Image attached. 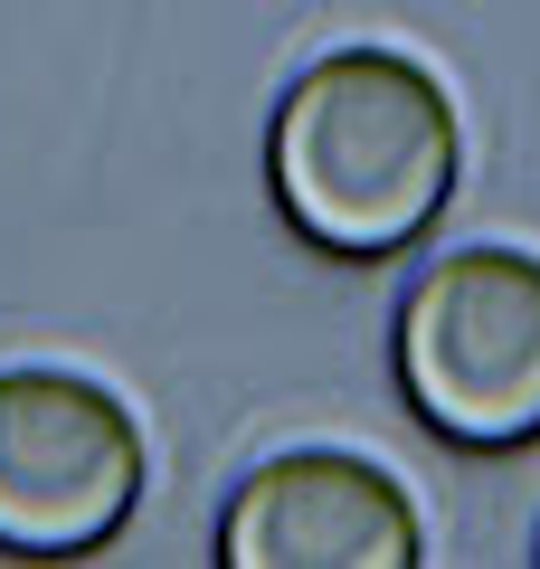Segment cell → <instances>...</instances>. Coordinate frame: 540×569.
I'll use <instances>...</instances> for the list:
<instances>
[{"label": "cell", "instance_id": "cell-1", "mask_svg": "<svg viewBox=\"0 0 540 569\" xmlns=\"http://www.w3.org/2000/svg\"><path fill=\"white\" fill-rule=\"evenodd\" d=\"M266 181L322 257H399L464 181V114L408 48H332L266 123Z\"/></svg>", "mask_w": 540, "mask_h": 569}, {"label": "cell", "instance_id": "cell-2", "mask_svg": "<svg viewBox=\"0 0 540 569\" xmlns=\"http://www.w3.org/2000/svg\"><path fill=\"white\" fill-rule=\"evenodd\" d=\"M399 389L427 437L474 456L540 447V257L456 247L399 305Z\"/></svg>", "mask_w": 540, "mask_h": 569}, {"label": "cell", "instance_id": "cell-3", "mask_svg": "<svg viewBox=\"0 0 540 569\" xmlns=\"http://www.w3.org/2000/svg\"><path fill=\"white\" fill-rule=\"evenodd\" d=\"M142 503V427L86 370H0V550L77 560Z\"/></svg>", "mask_w": 540, "mask_h": 569}, {"label": "cell", "instance_id": "cell-4", "mask_svg": "<svg viewBox=\"0 0 540 569\" xmlns=\"http://www.w3.org/2000/svg\"><path fill=\"white\" fill-rule=\"evenodd\" d=\"M427 550L418 503L389 466L351 447L266 456L219 512L228 569H408Z\"/></svg>", "mask_w": 540, "mask_h": 569}]
</instances>
